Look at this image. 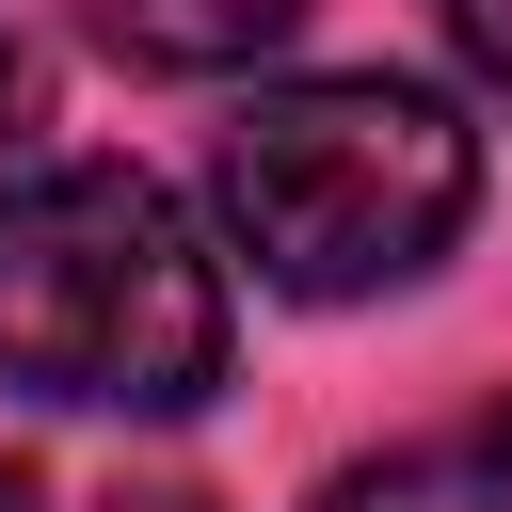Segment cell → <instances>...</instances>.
<instances>
[{
	"instance_id": "7",
	"label": "cell",
	"mask_w": 512,
	"mask_h": 512,
	"mask_svg": "<svg viewBox=\"0 0 512 512\" xmlns=\"http://www.w3.org/2000/svg\"><path fill=\"white\" fill-rule=\"evenodd\" d=\"M0 512H32V480H16V464H0Z\"/></svg>"
},
{
	"instance_id": "4",
	"label": "cell",
	"mask_w": 512,
	"mask_h": 512,
	"mask_svg": "<svg viewBox=\"0 0 512 512\" xmlns=\"http://www.w3.org/2000/svg\"><path fill=\"white\" fill-rule=\"evenodd\" d=\"M128 64H256V48H288L320 0H80Z\"/></svg>"
},
{
	"instance_id": "6",
	"label": "cell",
	"mask_w": 512,
	"mask_h": 512,
	"mask_svg": "<svg viewBox=\"0 0 512 512\" xmlns=\"http://www.w3.org/2000/svg\"><path fill=\"white\" fill-rule=\"evenodd\" d=\"M16 128H32V48L0 32V144H16Z\"/></svg>"
},
{
	"instance_id": "5",
	"label": "cell",
	"mask_w": 512,
	"mask_h": 512,
	"mask_svg": "<svg viewBox=\"0 0 512 512\" xmlns=\"http://www.w3.org/2000/svg\"><path fill=\"white\" fill-rule=\"evenodd\" d=\"M448 16V48L480 64V96H512V0H432Z\"/></svg>"
},
{
	"instance_id": "1",
	"label": "cell",
	"mask_w": 512,
	"mask_h": 512,
	"mask_svg": "<svg viewBox=\"0 0 512 512\" xmlns=\"http://www.w3.org/2000/svg\"><path fill=\"white\" fill-rule=\"evenodd\" d=\"M0 384L80 416H192L224 384V272L128 160H48L0 192Z\"/></svg>"
},
{
	"instance_id": "8",
	"label": "cell",
	"mask_w": 512,
	"mask_h": 512,
	"mask_svg": "<svg viewBox=\"0 0 512 512\" xmlns=\"http://www.w3.org/2000/svg\"><path fill=\"white\" fill-rule=\"evenodd\" d=\"M128 512H192V496H128Z\"/></svg>"
},
{
	"instance_id": "2",
	"label": "cell",
	"mask_w": 512,
	"mask_h": 512,
	"mask_svg": "<svg viewBox=\"0 0 512 512\" xmlns=\"http://www.w3.org/2000/svg\"><path fill=\"white\" fill-rule=\"evenodd\" d=\"M208 192H224V224H240V256L272 288L352 304V288H400V272H432L464 240L480 144L416 80H288V96H256L224 128Z\"/></svg>"
},
{
	"instance_id": "3",
	"label": "cell",
	"mask_w": 512,
	"mask_h": 512,
	"mask_svg": "<svg viewBox=\"0 0 512 512\" xmlns=\"http://www.w3.org/2000/svg\"><path fill=\"white\" fill-rule=\"evenodd\" d=\"M320 512H512V400H480V416H448V432L352 464Z\"/></svg>"
}]
</instances>
